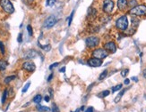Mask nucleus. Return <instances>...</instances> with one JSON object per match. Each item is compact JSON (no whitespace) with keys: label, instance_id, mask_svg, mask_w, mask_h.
Returning <instances> with one entry per match:
<instances>
[{"label":"nucleus","instance_id":"1","mask_svg":"<svg viewBox=\"0 0 146 112\" xmlns=\"http://www.w3.org/2000/svg\"><path fill=\"white\" fill-rule=\"evenodd\" d=\"M116 27L119 29V30L125 31L128 28V19L126 15H123L119 17L116 22Z\"/></svg>","mask_w":146,"mask_h":112},{"label":"nucleus","instance_id":"2","mask_svg":"<svg viewBox=\"0 0 146 112\" xmlns=\"http://www.w3.org/2000/svg\"><path fill=\"white\" fill-rule=\"evenodd\" d=\"M129 13L132 15L135 16H143L146 15V6L144 5H140V6H136L135 7H133L129 11Z\"/></svg>","mask_w":146,"mask_h":112},{"label":"nucleus","instance_id":"3","mask_svg":"<svg viewBox=\"0 0 146 112\" xmlns=\"http://www.w3.org/2000/svg\"><path fill=\"white\" fill-rule=\"evenodd\" d=\"M0 6L5 12L9 14L14 12V7L10 0H0Z\"/></svg>","mask_w":146,"mask_h":112},{"label":"nucleus","instance_id":"4","mask_svg":"<svg viewBox=\"0 0 146 112\" xmlns=\"http://www.w3.org/2000/svg\"><path fill=\"white\" fill-rule=\"evenodd\" d=\"M92 55L95 58H98L100 60H102L106 58L108 55V52L104 49V48H97L92 52Z\"/></svg>","mask_w":146,"mask_h":112},{"label":"nucleus","instance_id":"5","mask_svg":"<svg viewBox=\"0 0 146 112\" xmlns=\"http://www.w3.org/2000/svg\"><path fill=\"white\" fill-rule=\"evenodd\" d=\"M85 43L86 45L90 48H93V47L98 46V45L100 44V38L97 37H89L85 39Z\"/></svg>","mask_w":146,"mask_h":112},{"label":"nucleus","instance_id":"6","mask_svg":"<svg viewBox=\"0 0 146 112\" xmlns=\"http://www.w3.org/2000/svg\"><path fill=\"white\" fill-rule=\"evenodd\" d=\"M57 22V18H56V16L50 15L45 20L43 26H44V28H51Z\"/></svg>","mask_w":146,"mask_h":112},{"label":"nucleus","instance_id":"7","mask_svg":"<svg viewBox=\"0 0 146 112\" xmlns=\"http://www.w3.org/2000/svg\"><path fill=\"white\" fill-rule=\"evenodd\" d=\"M114 8L113 0H104L103 1V11L106 13H110Z\"/></svg>","mask_w":146,"mask_h":112},{"label":"nucleus","instance_id":"8","mask_svg":"<svg viewBox=\"0 0 146 112\" xmlns=\"http://www.w3.org/2000/svg\"><path fill=\"white\" fill-rule=\"evenodd\" d=\"M22 69L27 72H33L36 69V66L32 62H25L22 64Z\"/></svg>","mask_w":146,"mask_h":112},{"label":"nucleus","instance_id":"9","mask_svg":"<svg viewBox=\"0 0 146 112\" xmlns=\"http://www.w3.org/2000/svg\"><path fill=\"white\" fill-rule=\"evenodd\" d=\"M88 65L91 66V67H94V68H97V67H100V66L102 65V61L101 60L98 59V58H91V59L88 60Z\"/></svg>","mask_w":146,"mask_h":112},{"label":"nucleus","instance_id":"10","mask_svg":"<svg viewBox=\"0 0 146 112\" xmlns=\"http://www.w3.org/2000/svg\"><path fill=\"white\" fill-rule=\"evenodd\" d=\"M104 49L107 52L114 53L117 51V45H116V44L114 42H108V43H106L104 45Z\"/></svg>","mask_w":146,"mask_h":112},{"label":"nucleus","instance_id":"11","mask_svg":"<svg viewBox=\"0 0 146 112\" xmlns=\"http://www.w3.org/2000/svg\"><path fill=\"white\" fill-rule=\"evenodd\" d=\"M38 52H36L35 50H29L24 53L23 57L25 59H34V58H36L38 56Z\"/></svg>","mask_w":146,"mask_h":112},{"label":"nucleus","instance_id":"12","mask_svg":"<svg viewBox=\"0 0 146 112\" xmlns=\"http://www.w3.org/2000/svg\"><path fill=\"white\" fill-rule=\"evenodd\" d=\"M127 5H128V3H127L126 0H118V7L121 11H124L128 6Z\"/></svg>","mask_w":146,"mask_h":112},{"label":"nucleus","instance_id":"13","mask_svg":"<svg viewBox=\"0 0 146 112\" xmlns=\"http://www.w3.org/2000/svg\"><path fill=\"white\" fill-rule=\"evenodd\" d=\"M36 109H37L39 112H48V111H50V109H49L48 107L42 106V105H37V106H36Z\"/></svg>","mask_w":146,"mask_h":112},{"label":"nucleus","instance_id":"14","mask_svg":"<svg viewBox=\"0 0 146 112\" xmlns=\"http://www.w3.org/2000/svg\"><path fill=\"white\" fill-rule=\"evenodd\" d=\"M7 67V62L5 60H0V71H5Z\"/></svg>","mask_w":146,"mask_h":112},{"label":"nucleus","instance_id":"15","mask_svg":"<svg viewBox=\"0 0 146 112\" xmlns=\"http://www.w3.org/2000/svg\"><path fill=\"white\" fill-rule=\"evenodd\" d=\"M126 90H127V89H123V90L121 91L120 93H118V96L116 97V99L114 100V101H115V102H116V103H118V101H120V100H121V98H122V96H123V95H124V93H126Z\"/></svg>","mask_w":146,"mask_h":112},{"label":"nucleus","instance_id":"16","mask_svg":"<svg viewBox=\"0 0 146 112\" xmlns=\"http://www.w3.org/2000/svg\"><path fill=\"white\" fill-rule=\"evenodd\" d=\"M16 78V76L15 75H13V76H8L7 78H5V80H4V83L6 84H8L11 82V81H13V79H15Z\"/></svg>","mask_w":146,"mask_h":112},{"label":"nucleus","instance_id":"17","mask_svg":"<svg viewBox=\"0 0 146 112\" xmlns=\"http://www.w3.org/2000/svg\"><path fill=\"white\" fill-rule=\"evenodd\" d=\"M41 100H42V96H41V95H40V94H37V95H35L34 98H33V102L39 104V103H40Z\"/></svg>","mask_w":146,"mask_h":112},{"label":"nucleus","instance_id":"18","mask_svg":"<svg viewBox=\"0 0 146 112\" xmlns=\"http://www.w3.org/2000/svg\"><path fill=\"white\" fill-rule=\"evenodd\" d=\"M109 93H110V92L108 90H105L103 91L102 93H100V94H98V96L99 97H100V98H105V97H107L109 95Z\"/></svg>","mask_w":146,"mask_h":112},{"label":"nucleus","instance_id":"19","mask_svg":"<svg viewBox=\"0 0 146 112\" xmlns=\"http://www.w3.org/2000/svg\"><path fill=\"white\" fill-rule=\"evenodd\" d=\"M7 95H8V90L7 89H6V90L4 91V93H3V96H2V103H5L6 102V101H7Z\"/></svg>","mask_w":146,"mask_h":112},{"label":"nucleus","instance_id":"20","mask_svg":"<svg viewBox=\"0 0 146 112\" xmlns=\"http://www.w3.org/2000/svg\"><path fill=\"white\" fill-rule=\"evenodd\" d=\"M107 76H108V69H105V70H103V71L100 73L99 79H100V80H102V79H104Z\"/></svg>","mask_w":146,"mask_h":112},{"label":"nucleus","instance_id":"21","mask_svg":"<svg viewBox=\"0 0 146 112\" xmlns=\"http://www.w3.org/2000/svg\"><path fill=\"white\" fill-rule=\"evenodd\" d=\"M39 45H40V48H42V49L44 50V51H46V52H48V51H50V49H51V45H40V44H39Z\"/></svg>","mask_w":146,"mask_h":112},{"label":"nucleus","instance_id":"22","mask_svg":"<svg viewBox=\"0 0 146 112\" xmlns=\"http://www.w3.org/2000/svg\"><path fill=\"white\" fill-rule=\"evenodd\" d=\"M121 89H122V84H117V85H115L114 87H112V93L118 92V91L121 90Z\"/></svg>","mask_w":146,"mask_h":112},{"label":"nucleus","instance_id":"23","mask_svg":"<svg viewBox=\"0 0 146 112\" xmlns=\"http://www.w3.org/2000/svg\"><path fill=\"white\" fill-rule=\"evenodd\" d=\"M51 111L52 112H60V109H59V108L57 107V105L56 103H53V104H52V109H51Z\"/></svg>","mask_w":146,"mask_h":112},{"label":"nucleus","instance_id":"24","mask_svg":"<svg viewBox=\"0 0 146 112\" xmlns=\"http://www.w3.org/2000/svg\"><path fill=\"white\" fill-rule=\"evenodd\" d=\"M128 72H129V69L128 68H124V69H122L121 70V76L123 77V78H126L128 74Z\"/></svg>","mask_w":146,"mask_h":112},{"label":"nucleus","instance_id":"25","mask_svg":"<svg viewBox=\"0 0 146 112\" xmlns=\"http://www.w3.org/2000/svg\"><path fill=\"white\" fill-rule=\"evenodd\" d=\"M128 6H131V7H135L137 6V1L136 0H130L129 3H128Z\"/></svg>","mask_w":146,"mask_h":112},{"label":"nucleus","instance_id":"26","mask_svg":"<svg viewBox=\"0 0 146 112\" xmlns=\"http://www.w3.org/2000/svg\"><path fill=\"white\" fill-rule=\"evenodd\" d=\"M30 85H31V83L30 82H28L27 84L23 86V88H22V93H26L27 91H28V89H29V87H30Z\"/></svg>","mask_w":146,"mask_h":112},{"label":"nucleus","instance_id":"27","mask_svg":"<svg viewBox=\"0 0 146 112\" xmlns=\"http://www.w3.org/2000/svg\"><path fill=\"white\" fill-rule=\"evenodd\" d=\"M73 15H74V10H73V12H71V15H70V17L68 18V26H70V25H71V23H72V21H73Z\"/></svg>","mask_w":146,"mask_h":112},{"label":"nucleus","instance_id":"28","mask_svg":"<svg viewBox=\"0 0 146 112\" xmlns=\"http://www.w3.org/2000/svg\"><path fill=\"white\" fill-rule=\"evenodd\" d=\"M27 30H28L29 36L32 37V35H33V30H32V27L31 25H28V26H27Z\"/></svg>","mask_w":146,"mask_h":112},{"label":"nucleus","instance_id":"29","mask_svg":"<svg viewBox=\"0 0 146 112\" xmlns=\"http://www.w3.org/2000/svg\"><path fill=\"white\" fill-rule=\"evenodd\" d=\"M0 52H1V53L2 54H5V53H6V50H5V45H4V44L0 41Z\"/></svg>","mask_w":146,"mask_h":112},{"label":"nucleus","instance_id":"30","mask_svg":"<svg viewBox=\"0 0 146 112\" xmlns=\"http://www.w3.org/2000/svg\"><path fill=\"white\" fill-rule=\"evenodd\" d=\"M56 3V0H47V6H53Z\"/></svg>","mask_w":146,"mask_h":112},{"label":"nucleus","instance_id":"31","mask_svg":"<svg viewBox=\"0 0 146 112\" xmlns=\"http://www.w3.org/2000/svg\"><path fill=\"white\" fill-rule=\"evenodd\" d=\"M17 41H18V43H22V33H19L18 37H17Z\"/></svg>","mask_w":146,"mask_h":112},{"label":"nucleus","instance_id":"32","mask_svg":"<svg viewBox=\"0 0 146 112\" xmlns=\"http://www.w3.org/2000/svg\"><path fill=\"white\" fill-rule=\"evenodd\" d=\"M58 62H55V63H53V64H51L50 66H49V69H52V68H56V67H57L58 66Z\"/></svg>","mask_w":146,"mask_h":112},{"label":"nucleus","instance_id":"33","mask_svg":"<svg viewBox=\"0 0 146 112\" xmlns=\"http://www.w3.org/2000/svg\"><path fill=\"white\" fill-rule=\"evenodd\" d=\"M84 112H94V109L92 107H89L88 109H86V110Z\"/></svg>","mask_w":146,"mask_h":112},{"label":"nucleus","instance_id":"34","mask_svg":"<svg viewBox=\"0 0 146 112\" xmlns=\"http://www.w3.org/2000/svg\"><path fill=\"white\" fill-rule=\"evenodd\" d=\"M44 101L46 102H48V101H50V97L48 96V95H46V96L44 97Z\"/></svg>","mask_w":146,"mask_h":112},{"label":"nucleus","instance_id":"35","mask_svg":"<svg viewBox=\"0 0 146 112\" xmlns=\"http://www.w3.org/2000/svg\"><path fill=\"white\" fill-rule=\"evenodd\" d=\"M53 77H54V74H53V73H51V74L49 75V77H48V82H50V81L52 80V78H53Z\"/></svg>","mask_w":146,"mask_h":112},{"label":"nucleus","instance_id":"36","mask_svg":"<svg viewBox=\"0 0 146 112\" xmlns=\"http://www.w3.org/2000/svg\"><path fill=\"white\" fill-rule=\"evenodd\" d=\"M129 83H130V79H128V78H126V79H125L124 84H126V85H128V84H129Z\"/></svg>","mask_w":146,"mask_h":112},{"label":"nucleus","instance_id":"37","mask_svg":"<svg viewBox=\"0 0 146 112\" xmlns=\"http://www.w3.org/2000/svg\"><path fill=\"white\" fill-rule=\"evenodd\" d=\"M65 71H66V67H63L59 69V72H61V73H65Z\"/></svg>","mask_w":146,"mask_h":112},{"label":"nucleus","instance_id":"38","mask_svg":"<svg viewBox=\"0 0 146 112\" xmlns=\"http://www.w3.org/2000/svg\"><path fill=\"white\" fill-rule=\"evenodd\" d=\"M48 92L50 93V97H53V89H52V88H49V89H48Z\"/></svg>","mask_w":146,"mask_h":112},{"label":"nucleus","instance_id":"39","mask_svg":"<svg viewBox=\"0 0 146 112\" xmlns=\"http://www.w3.org/2000/svg\"><path fill=\"white\" fill-rule=\"evenodd\" d=\"M132 80L134 81V82H138V78H135V77H133V78H132Z\"/></svg>","mask_w":146,"mask_h":112},{"label":"nucleus","instance_id":"40","mask_svg":"<svg viewBox=\"0 0 146 112\" xmlns=\"http://www.w3.org/2000/svg\"><path fill=\"white\" fill-rule=\"evenodd\" d=\"M143 77H144V78H146V68L143 71Z\"/></svg>","mask_w":146,"mask_h":112},{"label":"nucleus","instance_id":"41","mask_svg":"<svg viewBox=\"0 0 146 112\" xmlns=\"http://www.w3.org/2000/svg\"><path fill=\"white\" fill-rule=\"evenodd\" d=\"M25 2H27V3H32V2H33V0H24Z\"/></svg>","mask_w":146,"mask_h":112},{"label":"nucleus","instance_id":"42","mask_svg":"<svg viewBox=\"0 0 146 112\" xmlns=\"http://www.w3.org/2000/svg\"><path fill=\"white\" fill-rule=\"evenodd\" d=\"M84 109H85V107H84V106H82V108L80 109V110H81V111H83V110H84Z\"/></svg>","mask_w":146,"mask_h":112},{"label":"nucleus","instance_id":"43","mask_svg":"<svg viewBox=\"0 0 146 112\" xmlns=\"http://www.w3.org/2000/svg\"><path fill=\"white\" fill-rule=\"evenodd\" d=\"M80 111H81V110H80V109H77L75 111H71V112H80Z\"/></svg>","mask_w":146,"mask_h":112},{"label":"nucleus","instance_id":"44","mask_svg":"<svg viewBox=\"0 0 146 112\" xmlns=\"http://www.w3.org/2000/svg\"><path fill=\"white\" fill-rule=\"evenodd\" d=\"M19 112H22V111H19Z\"/></svg>","mask_w":146,"mask_h":112}]
</instances>
